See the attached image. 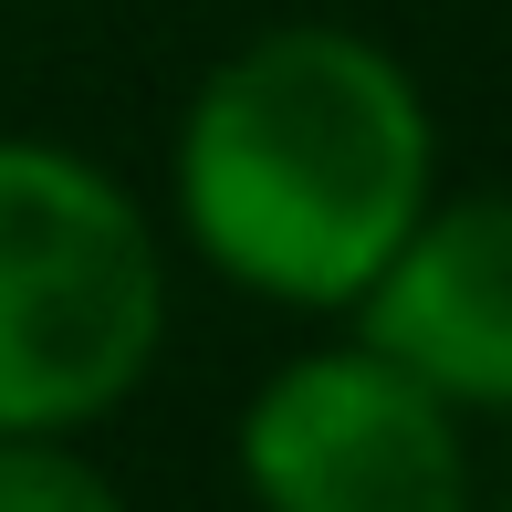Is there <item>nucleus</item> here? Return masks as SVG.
<instances>
[{"instance_id":"1","label":"nucleus","mask_w":512,"mask_h":512,"mask_svg":"<svg viewBox=\"0 0 512 512\" xmlns=\"http://www.w3.org/2000/svg\"><path fill=\"white\" fill-rule=\"evenodd\" d=\"M178 230L220 283L345 314L439 199L429 95L345 21H272L199 74L168 147Z\"/></svg>"},{"instance_id":"2","label":"nucleus","mask_w":512,"mask_h":512,"mask_svg":"<svg viewBox=\"0 0 512 512\" xmlns=\"http://www.w3.org/2000/svg\"><path fill=\"white\" fill-rule=\"evenodd\" d=\"M168 345V251L115 168L0 136V439H84Z\"/></svg>"},{"instance_id":"3","label":"nucleus","mask_w":512,"mask_h":512,"mask_svg":"<svg viewBox=\"0 0 512 512\" xmlns=\"http://www.w3.org/2000/svg\"><path fill=\"white\" fill-rule=\"evenodd\" d=\"M251 512H471V418L366 335L283 356L230 429Z\"/></svg>"},{"instance_id":"4","label":"nucleus","mask_w":512,"mask_h":512,"mask_svg":"<svg viewBox=\"0 0 512 512\" xmlns=\"http://www.w3.org/2000/svg\"><path fill=\"white\" fill-rule=\"evenodd\" d=\"M345 314L460 418H512V189L429 199Z\"/></svg>"},{"instance_id":"5","label":"nucleus","mask_w":512,"mask_h":512,"mask_svg":"<svg viewBox=\"0 0 512 512\" xmlns=\"http://www.w3.org/2000/svg\"><path fill=\"white\" fill-rule=\"evenodd\" d=\"M0 512H136L74 439H0Z\"/></svg>"}]
</instances>
